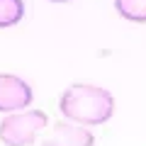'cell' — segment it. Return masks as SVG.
Listing matches in <instances>:
<instances>
[{
  "mask_svg": "<svg viewBox=\"0 0 146 146\" xmlns=\"http://www.w3.org/2000/svg\"><path fill=\"white\" fill-rule=\"evenodd\" d=\"M95 136L90 129L76 122H56L51 134L42 141V146H93Z\"/></svg>",
  "mask_w": 146,
  "mask_h": 146,
  "instance_id": "obj_4",
  "label": "cell"
},
{
  "mask_svg": "<svg viewBox=\"0 0 146 146\" xmlns=\"http://www.w3.org/2000/svg\"><path fill=\"white\" fill-rule=\"evenodd\" d=\"M25 17V3L22 0H0V29L12 27Z\"/></svg>",
  "mask_w": 146,
  "mask_h": 146,
  "instance_id": "obj_6",
  "label": "cell"
},
{
  "mask_svg": "<svg viewBox=\"0 0 146 146\" xmlns=\"http://www.w3.org/2000/svg\"><path fill=\"white\" fill-rule=\"evenodd\" d=\"M115 10L129 22H146V0H115Z\"/></svg>",
  "mask_w": 146,
  "mask_h": 146,
  "instance_id": "obj_5",
  "label": "cell"
},
{
  "mask_svg": "<svg viewBox=\"0 0 146 146\" xmlns=\"http://www.w3.org/2000/svg\"><path fill=\"white\" fill-rule=\"evenodd\" d=\"M34 93L29 83L12 73H0V112H20L29 107Z\"/></svg>",
  "mask_w": 146,
  "mask_h": 146,
  "instance_id": "obj_3",
  "label": "cell"
},
{
  "mask_svg": "<svg viewBox=\"0 0 146 146\" xmlns=\"http://www.w3.org/2000/svg\"><path fill=\"white\" fill-rule=\"evenodd\" d=\"M58 110L68 122L83 127H98L115 115V98L105 88L78 83L63 90L58 100Z\"/></svg>",
  "mask_w": 146,
  "mask_h": 146,
  "instance_id": "obj_1",
  "label": "cell"
},
{
  "mask_svg": "<svg viewBox=\"0 0 146 146\" xmlns=\"http://www.w3.org/2000/svg\"><path fill=\"white\" fill-rule=\"evenodd\" d=\"M46 115L42 110H20L7 112L0 122V141L5 146H29L36 134L46 127Z\"/></svg>",
  "mask_w": 146,
  "mask_h": 146,
  "instance_id": "obj_2",
  "label": "cell"
},
{
  "mask_svg": "<svg viewBox=\"0 0 146 146\" xmlns=\"http://www.w3.org/2000/svg\"><path fill=\"white\" fill-rule=\"evenodd\" d=\"M51 3H68V0H51Z\"/></svg>",
  "mask_w": 146,
  "mask_h": 146,
  "instance_id": "obj_7",
  "label": "cell"
}]
</instances>
